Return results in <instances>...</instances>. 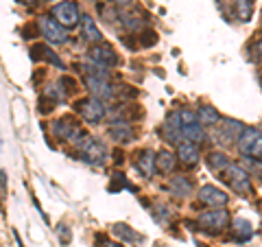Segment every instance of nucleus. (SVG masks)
<instances>
[{
	"mask_svg": "<svg viewBox=\"0 0 262 247\" xmlns=\"http://www.w3.org/2000/svg\"><path fill=\"white\" fill-rule=\"evenodd\" d=\"M53 18L59 22L63 29L75 27V24L79 22V7L72 3V0L59 3V5H55V9H53Z\"/></svg>",
	"mask_w": 262,
	"mask_h": 247,
	"instance_id": "0eeeda50",
	"label": "nucleus"
},
{
	"mask_svg": "<svg viewBox=\"0 0 262 247\" xmlns=\"http://www.w3.org/2000/svg\"><path fill=\"white\" fill-rule=\"evenodd\" d=\"M90 59H92V64L101 66V68H112V66L118 64V55L110 44H96L90 51Z\"/></svg>",
	"mask_w": 262,
	"mask_h": 247,
	"instance_id": "1a4fd4ad",
	"label": "nucleus"
},
{
	"mask_svg": "<svg viewBox=\"0 0 262 247\" xmlns=\"http://www.w3.org/2000/svg\"><path fill=\"white\" fill-rule=\"evenodd\" d=\"M234 9L241 22H247L253 13V0H234Z\"/></svg>",
	"mask_w": 262,
	"mask_h": 247,
	"instance_id": "4be33fe9",
	"label": "nucleus"
},
{
	"mask_svg": "<svg viewBox=\"0 0 262 247\" xmlns=\"http://www.w3.org/2000/svg\"><path fill=\"white\" fill-rule=\"evenodd\" d=\"M101 243H103V247H120V245H112L110 241H105V238L101 236Z\"/></svg>",
	"mask_w": 262,
	"mask_h": 247,
	"instance_id": "bb28decb",
	"label": "nucleus"
},
{
	"mask_svg": "<svg viewBox=\"0 0 262 247\" xmlns=\"http://www.w3.org/2000/svg\"><path fill=\"white\" fill-rule=\"evenodd\" d=\"M199 225L206 230V232L210 234H219V232H223V230L227 228L229 223V215H227V210L225 208H212L208 212H203V215H199Z\"/></svg>",
	"mask_w": 262,
	"mask_h": 247,
	"instance_id": "f03ea898",
	"label": "nucleus"
},
{
	"mask_svg": "<svg viewBox=\"0 0 262 247\" xmlns=\"http://www.w3.org/2000/svg\"><path fill=\"white\" fill-rule=\"evenodd\" d=\"M227 175L229 186L234 188L236 193L241 195H251V175L243 167H236V164H229V167L223 171Z\"/></svg>",
	"mask_w": 262,
	"mask_h": 247,
	"instance_id": "39448f33",
	"label": "nucleus"
},
{
	"mask_svg": "<svg viewBox=\"0 0 262 247\" xmlns=\"http://www.w3.org/2000/svg\"><path fill=\"white\" fill-rule=\"evenodd\" d=\"M206 162H208V167H210L212 173H223V171L229 167V164H232L223 151H212V153L208 155Z\"/></svg>",
	"mask_w": 262,
	"mask_h": 247,
	"instance_id": "6ab92c4d",
	"label": "nucleus"
},
{
	"mask_svg": "<svg viewBox=\"0 0 262 247\" xmlns=\"http://www.w3.org/2000/svg\"><path fill=\"white\" fill-rule=\"evenodd\" d=\"M81 33H83V37L88 39V42H101V31H98L96 22L90 18V15H83L81 18Z\"/></svg>",
	"mask_w": 262,
	"mask_h": 247,
	"instance_id": "a211bd4d",
	"label": "nucleus"
},
{
	"mask_svg": "<svg viewBox=\"0 0 262 247\" xmlns=\"http://www.w3.org/2000/svg\"><path fill=\"white\" fill-rule=\"evenodd\" d=\"M168 191L173 193L175 197H179V199H186L188 195H192V182H190V177H186V175H177V177H170V182H168Z\"/></svg>",
	"mask_w": 262,
	"mask_h": 247,
	"instance_id": "f8f14e48",
	"label": "nucleus"
},
{
	"mask_svg": "<svg viewBox=\"0 0 262 247\" xmlns=\"http://www.w3.org/2000/svg\"><path fill=\"white\" fill-rule=\"evenodd\" d=\"M20 3H22V5H35L37 0H20Z\"/></svg>",
	"mask_w": 262,
	"mask_h": 247,
	"instance_id": "c85d7f7f",
	"label": "nucleus"
},
{
	"mask_svg": "<svg viewBox=\"0 0 262 247\" xmlns=\"http://www.w3.org/2000/svg\"><path fill=\"white\" fill-rule=\"evenodd\" d=\"M177 167V155H173L170 151H160L158 155H155V171H160V173H170Z\"/></svg>",
	"mask_w": 262,
	"mask_h": 247,
	"instance_id": "dca6fc26",
	"label": "nucleus"
},
{
	"mask_svg": "<svg viewBox=\"0 0 262 247\" xmlns=\"http://www.w3.org/2000/svg\"><path fill=\"white\" fill-rule=\"evenodd\" d=\"M136 167H138V171H140L144 177H151L155 173V153L151 149L140 151V153H138V158H136Z\"/></svg>",
	"mask_w": 262,
	"mask_h": 247,
	"instance_id": "4468645a",
	"label": "nucleus"
},
{
	"mask_svg": "<svg viewBox=\"0 0 262 247\" xmlns=\"http://www.w3.org/2000/svg\"><path fill=\"white\" fill-rule=\"evenodd\" d=\"M158 212H160V215H155V219H158L160 221V223H166V221L170 219V210L166 208V205H158Z\"/></svg>",
	"mask_w": 262,
	"mask_h": 247,
	"instance_id": "393cba45",
	"label": "nucleus"
},
{
	"mask_svg": "<svg viewBox=\"0 0 262 247\" xmlns=\"http://www.w3.org/2000/svg\"><path fill=\"white\" fill-rule=\"evenodd\" d=\"M94 3H96V0H94Z\"/></svg>",
	"mask_w": 262,
	"mask_h": 247,
	"instance_id": "c756f323",
	"label": "nucleus"
},
{
	"mask_svg": "<svg viewBox=\"0 0 262 247\" xmlns=\"http://www.w3.org/2000/svg\"><path fill=\"white\" fill-rule=\"evenodd\" d=\"M256 48H258V55H260V59H262V37L258 39V44H256Z\"/></svg>",
	"mask_w": 262,
	"mask_h": 247,
	"instance_id": "cd10ccee",
	"label": "nucleus"
},
{
	"mask_svg": "<svg viewBox=\"0 0 262 247\" xmlns=\"http://www.w3.org/2000/svg\"><path fill=\"white\" fill-rule=\"evenodd\" d=\"M238 149L245 158H260L262 155V131L258 127H245L238 138Z\"/></svg>",
	"mask_w": 262,
	"mask_h": 247,
	"instance_id": "f257e3e1",
	"label": "nucleus"
},
{
	"mask_svg": "<svg viewBox=\"0 0 262 247\" xmlns=\"http://www.w3.org/2000/svg\"><path fill=\"white\" fill-rule=\"evenodd\" d=\"M223 125H216V131L219 134L214 136L216 140V145L221 142L223 147H232L234 142H238V138L243 134V122L241 120H232V118H225V120H221Z\"/></svg>",
	"mask_w": 262,
	"mask_h": 247,
	"instance_id": "7ed1b4c3",
	"label": "nucleus"
},
{
	"mask_svg": "<svg viewBox=\"0 0 262 247\" xmlns=\"http://www.w3.org/2000/svg\"><path fill=\"white\" fill-rule=\"evenodd\" d=\"M179 136H182V142L188 140V142H203L206 140V127L199 125V122H190V125H182L179 129Z\"/></svg>",
	"mask_w": 262,
	"mask_h": 247,
	"instance_id": "ddd939ff",
	"label": "nucleus"
},
{
	"mask_svg": "<svg viewBox=\"0 0 262 247\" xmlns=\"http://www.w3.org/2000/svg\"><path fill=\"white\" fill-rule=\"evenodd\" d=\"M110 134L114 136V140H118V142H127V140H131V136H134V129H131V122L116 120V122H112Z\"/></svg>",
	"mask_w": 262,
	"mask_h": 247,
	"instance_id": "f3484780",
	"label": "nucleus"
},
{
	"mask_svg": "<svg viewBox=\"0 0 262 247\" xmlns=\"http://www.w3.org/2000/svg\"><path fill=\"white\" fill-rule=\"evenodd\" d=\"M196 122L203 127H216L221 122V114L212 108V105H201V108L196 110Z\"/></svg>",
	"mask_w": 262,
	"mask_h": 247,
	"instance_id": "2eb2a0df",
	"label": "nucleus"
},
{
	"mask_svg": "<svg viewBox=\"0 0 262 247\" xmlns=\"http://www.w3.org/2000/svg\"><path fill=\"white\" fill-rule=\"evenodd\" d=\"M234 236L238 243H247L249 238L253 236V228L247 219H236L234 221Z\"/></svg>",
	"mask_w": 262,
	"mask_h": 247,
	"instance_id": "aec40b11",
	"label": "nucleus"
},
{
	"mask_svg": "<svg viewBox=\"0 0 262 247\" xmlns=\"http://www.w3.org/2000/svg\"><path fill=\"white\" fill-rule=\"evenodd\" d=\"M199 147H196L194 142H188V140H184V142L177 145V160L184 164V167H194L196 162H199Z\"/></svg>",
	"mask_w": 262,
	"mask_h": 247,
	"instance_id": "9b49d317",
	"label": "nucleus"
},
{
	"mask_svg": "<svg viewBox=\"0 0 262 247\" xmlns=\"http://www.w3.org/2000/svg\"><path fill=\"white\" fill-rule=\"evenodd\" d=\"M77 112L83 116V120H88L90 125H96V122H101L103 116H105V108L103 103L98 101V98L94 96H88V98H81V101H77Z\"/></svg>",
	"mask_w": 262,
	"mask_h": 247,
	"instance_id": "20e7f679",
	"label": "nucleus"
},
{
	"mask_svg": "<svg viewBox=\"0 0 262 247\" xmlns=\"http://www.w3.org/2000/svg\"><path fill=\"white\" fill-rule=\"evenodd\" d=\"M245 164L249 167V175H253V177H262V162L258 160V158H245Z\"/></svg>",
	"mask_w": 262,
	"mask_h": 247,
	"instance_id": "b1692460",
	"label": "nucleus"
},
{
	"mask_svg": "<svg viewBox=\"0 0 262 247\" xmlns=\"http://www.w3.org/2000/svg\"><path fill=\"white\" fill-rule=\"evenodd\" d=\"M114 232H116L120 238H125V241L131 243V245H136V243H142V241H144V236H142V234L134 232V230L127 228L125 223H116V225H114Z\"/></svg>",
	"mask_w": 262,
	"mask_h": 247,
	"instance_id": "412c9836",
	"label": "nucleus"
},
{
	"mask_svg": "<svg viewBox=\"0 0 262 247\" xmlns=\"http://www.w3.org/2000/svg\"><path fill=\"white\" fill-rule=\"evenodd\" d=\"M122 18H125V27H127L129 31H138V29H144V27H146V20L142 18V15L125 13Z\"/></svg>",
	"mask_w": 262,
	"mask_h": 247,
	"instance_id": "5701e85b",
	"label": "nucleus"
},
{
	"mask_svg": "<svg viewBox=\"0 0 262 247\" xmlns=\"http://www.w3.org/2000/svg\"><path fill=\"white\" fill-rule=\"evenodd\" d=\"M114 3H116L118 7H131L134 5V0H114Z\"/></svg>",
	"mask_w": 262,
	"mask_h": 247,
	"instance_id": "a878e982",
	"label": "nucleus"
},
{
	"mask_svg": "<svg viewBox=\"0 0 262 247\" xmlns=\"http://www.w3.org/2000/svg\"><path fill=\"white\" fill-rule=\"evenodd\" d=\"M196 197H199V201H201L203 205H210V208H225L227 201H229L227 193L221 191L219 186H212V184L203 186Z\"/></svg>",
	"mask_w": 262,
	"mask_h": 247,
	"instance_id": "6e6552de",
	"label": "nucleus"
},
{
	"mask_svg": "<svg viewBox=\"0 0 262 247\" xmlns=\"http://www.w3.org/2000/svg\"><path fill=\"white\" fill-rule=\"evenodd\" d=\"M85 86H88L90 92H92V96L98 98V101H103V98H114V88L110 84V79L88 75L85 77Z\"/></svg>",
	"mask_w": 262,
	"mask_h": 247,
	"instance_id": "9d476101",
	"label": "nucleus"
},
{
	"mask_svg": "<svg viewBox=\"0 0 262 247\" xmlns=\"http://www.w3.org/2000/svg\"><path fill=\"white\" fill-rule=\"evenodd\" d=\"M39 31H42V35L46 37V42H51V44H63L66 39H68L66 29L55 18H51V15H42V18H39Z\"/></svg>",
	"mask_w": 262,
	"mask_h": 247,
	"instance_id": "423d86ee",
	"label": "nucleus"
}]
</instances>
